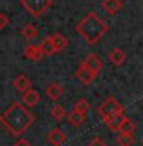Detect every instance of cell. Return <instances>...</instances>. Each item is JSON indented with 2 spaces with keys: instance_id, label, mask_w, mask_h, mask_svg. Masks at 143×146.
Wrapping results in <instances>:
<instances>
[{
  "instance_id": "obj_17",
  "label": "cell",
  "mask_w": 143,
  "mask_h": 146,
  "mask_svg": "<svg viewBox=\"0 0 143 146\" xmlns=\"http://www.w3.org/2000/svg\"><path fill=\"white\" fill-rule=\"evenodd\" d=\"M66 118H68V123H71L72 126H75V128H78V126H82L83 123H85V115L77 111H71L69 114H66Z\"/></svg>"
},
{
  "instance_id": "obj_23",
  "label": "cell",
  "mask_w": 143,
  "mask_h": 146,
  "mask_svg": "<svg viewBox=\"0 0 143 146\" xmlns=\"http://www.w3.org/2000/svg\"><path fill=\"white\" fill-rule=\"evenodd\" d=\"M8 25H9V19H8V15L0 13V29H5Z\"/></svg>"
},
{
  "instance_id": "obj_26",
  "label": "cell",
  "mask_w": 143,
  "mask_h": 146,
  "mask_svg": "<svg viewBox=\"0 0 143 146\" xmlns=\"http://www.w3.org/2000/svg\"><path fill=\"white\" fill-rule=\"evenodd\" d=\"M142 146H143V145H142Z\"/></svg>"
},
{
  "instance_id": "obj_2",
  "label": "cell",
  "mask_w": 143,
  "mask_h": 146,
  "mask_svg": "<svg viewBox=\"0 0 143 146\" xmlns=\"http://www.w3.org/2000/svg\"><path fill=\"white\" fill-rule=\"evenodd\" d=\"M74 29L86 43L95 45L105 37V34L109 31V26L102 17H98L94 11H91L75 25Z\"/></svg>"
},
{
  "instance_id": "obj_25",
  "label": "cell",
  "mask_w": 143,
  "mask_h": 146,
  "mask_svg": "<svg viewBox=\"0 0 143 146\" xmlns=\"http://www.w3.org/2000/svg\"><path fill=\"white\" fill-rule=\"evenodd\" d=\"M14 146H31V145H29V141L25 140V139H19V140H15Z\"/></svg>"
},
{
  "instance_id": "obj_16",
  "label": "cell",
  "mask_w": 143,
  "mask_h": 146,
  "mask_svg": "<svg viewBox=\"0 0 143 146\" xmlns=\"http://www.w3.org/2000/svg\"><path fill=\"white\" fill-rule=\"evenodd\" d=\"M20 34H22L23 38H26V40H34V38L37 37L39 31L33 23H26V25L20 29Z\"/></svg>"
},
{
  "instance_id": "obj_8",
  "label": "cell",
  "mask_w": 143,
  "mask_h": 146,
  "mask_svg": "<svg viewBox=\"0 0 143 146\" xmlns=\"http://www.w3.org/2000/svg\"><path fill=\"white\" fill-rule=\"evenodd\" d=\"M39 102H40V94L35 89H28L26 92L22 94V103L26 108H33V106L39 105Z\"/></svg>"
},
{
  "instance_id": "obj_14",
  "label": "cell",
  "mask_w": 143,
  "mask_h": 146,
  "mask_svg": "<svg viewBox=\"0 0 143 146\" xmlns=\"http://www.w3.org/2000/svg\"><path fill=\"white\" fill-rule=\"evenodd\" d=\"M125 118H126L125 114H117V115L105 117V118H103V123H105L106 126H108V128L111 129V131H118Z\"/></svg>"
},
{
  "instance_id": "obj_5",
  "label": "cell",
  "mask_w": 143,
  "mask_h": 146,
  "mask_svg": "<svg viewBox=\"0 0 143 146\" xmlns=\"http://www.w3.org/2000/svg\"><path fill=\"white\" fill-rule=\"evenodd\" d=\"M80 65L85 66V68H88V69H91V71H94V72H97V74L103 69V62H102V58L98 57L97 54H89Z\"/></svg>"
},
{
  "instance_id": "obj_18",
  "label": "cell",
  "mask_w": 143,
  "mask_h": 146,
  "mask_svg": "<svg viewBox=\"0 0 143 146\" xmlns=\"http://www.w3.org/2000/svg\"><path fill=\"white\" fill-rule=\"evenodd\" d=\"M72 109L77 111V112H80V114H83V115H86V114L89 112V109H91V105H89V102L86 100V98H78V100L74 103Z\"/></svg>"
},
{
  "instance_id": "obj_21",
  "label": "cell",
  "mask_w": 143,
  "mask_h": 146,
  "mask_svg": "<svg viewBox=\"0 0 143 146\" xmlns=\"http://www.w3.org/2000/svg\"><path fill=\"white\" fill-rule=\"evenodd\" d=\"M51 117H53L54 120H57V121L63 120V118L66 117V111H65V108H63L62 105H54L53 108H51Z\"/></svg>"
},
{
  "instance_id": "obj_10",
  "label": "cell",
  "mask_w": 143,
  "mask_h": 146,
  "mask_svg": "<svg viewBox=\"0 0 143 146\" xmlns=\"http://www.w3.org/2000/svg\"><path fill=\"white\" fill-rule=\"evenodd\" d=\"M48 143L53 145V146H62L63 143L66 141V134L62 131L60 128H55L53 129L49 134H48Z\"/></svg>"
},
{
  "instance_id": "obj_7",
  "label": "cell",
  "mask_w": 143,
  "mask_h": 146,
  "mask_svg": "<svg viewBox=\"0 0 143 146\" xmlns=\"http://www.w3.org/2000/svg\"><path fill=\"white\" fill-rule=\"evenodd\" d=\"M23 57L29 58V60H33V62L42 60L43 51L40 48V45H35V43H33V45H28L26 48H25V51H23Z\"/></svg>"
},
{
  "instance_id": "obj_12",
  "label": "cell",
  "mask_w": 143,
  "mask_h": 146,
  "mask_svg": "<svg viewBox=\"0 0 143 146\" xmlns=\"http://www.w3.org/2000/svg\"><path fill=\"white\" fill-rule=\"evenodd\" d=\"M51 40H53V45H54L55 52H63V51L68 48V45H69L66 35H63L62 33L53 34V35H51Z\"/></svg>"
},
{
  "instance_id": "obj_9",
  "label": "cell",
  "mask_w": 143,
  "mask_h": 146,
  "mask_svg": "<svg viewBox=\"0 0 143 146\" xmlns=\"http://www.w3.org/2000/svg\"><path fill=\"white\" fill-rule=\"evenodd\" d=\"M108 60H109L111 65L120 66V65H123V63L126 62V52H125V51H123L122 48H114V49L109 51Z\"/></svg>"
},
{
  "instance_id": "obj_19",
  "label": "cell",
  "mask_w": 143,
  "mask_h": 146,
  "mask_svg": "<svg viewBox=\"0 0 143 146\" xmlns=\"http://www.w3.org/2000/svg\"><path fill=\"white\" fill-rule=\"evenodd\" d=\"M136 141V137L132 134H126V132H120L117 135V145L118 146H132Z\"/></svg>"
},
{
  "instance_id": "obj_15",
  "label": "cell",
  "mask_w": 143,
  "mask_h": 146,
  "mask_svg": "<svg viewBox=\"0 0 143 146\" xmlns=\"http://www.w3.org/2000/svg\"><path fill=\"white\" fill-rule=\"evenodd\" d=\"M45 94H46L48 98H51L53 102H55L63 96V88L59 83H49L45 89Z\"/></svg>"
},
{
  "instance_id": "obj_24",
  "label": "cell",
  "mask_w": 143,
  "mask_h": 146,
  "mask_svg": "<svg viewBox=\"0 0 143 146\" xmlns=\"http://www.w3.org/2000/svg\"><path fill=\"white\" fill-rule=\"evenodd\" d=\"M88 146H108V145H106L105 141H103V140L100 139V137H95V139H94L92 141H91V143H89Z\"/></svg>"
},
{
  "instance_id": "obj_20",
  "label": "cell",
  "mask_w": 143,
  "mask_h": 146,
  "mask_svg": "<svg viewBox=\"0 0 143 146\" xmlns=\"http://www.w3.org/2000/svg\"><path fill=\"white\" fill-rule=\"evenodd\" d=\"M40 48H42V51H43V56H53V54H55L53 40H51V35H49V37H46L45 40H42Z\"/></svg>"
},
{
  "instance_id": "obj_22",
  "label": "cell",
  "mask_w": 143,
  "mask_h": 146,
  "mask_svg": "<svg viewBox=\"0 0 143 146\" xmlns=\"http://www.w3.org/2000/svg\"><path fill=\"white\" fill-rule=\"evenodd\" d=\"M136 131V121L131 120V118L126 117L125 120H123V123L120 126V129H118V132H126V134H132Z\"/></svg>"
},
{
  "instance_id": "obj_1",
  "label": "cell",
  "mask_w": 143,
  "mask_h": 146,
  "mask_svg": "<svg viewBox=\"0 0 143 146\" xmlns=\"http://www.w3.org/2000/svg\"><path fill=\"white\" fill-rule=\"evenodd\" d=\"M34 121H35L34 114L20 102L11 103L6 111H3L0 114V123H2V126L14 137L23 135L33 126Z\"/></svg>"
},
{
  "instance_id": "obj_13",
  "label": "cell",
  "mask_w": 143,
  "mask_h": 146,
  "mask_svg": "<svg viewBox=\"0 0 143 146\" xmlns=\"http://www.w3.org/2000/svg\"><path fill=\"white\" fill-rule=\"evenodd\" d=\"M102 8H103V11H105L106 14L114 15L123 8V2L122 0H103Z\"/></svg>"
},
{
  "instance_id": "obj_6",
  "label": "cell",
  "mask_w": 143,
  "mask_h": 146,
  "mask_svg": "<svg viewBox=\"0 0 143 146\" xmlns=\"http://www.w3.org/2000/svg\"><path fill=\"white\" fill-rule=\"evenodd\" d=\"M97 76H98L97 72H94V71H91V69H88V68H85V66H82V65H80V68L75 71V77H77L83 85H89V83H92L95 78H97Z\"/></svg>"
},
{
  "instance_id": "obj_4",
  "label": "cell",
  "mask_w": 143,
  "mask_h": 146,
  "mask_svg": "<svg viewBox=\"0 0 143 146\" xmlns=\"http://www.w3.org/2000/svg\"><path fill=\"white\" fill-rule=\"evenodd\" d=\"M98 114H100L102 118L117 115V114H125V106H123L117 98L108 97L100 106H98Z\"/></svg>"
},
{
  "instance_id": "obj_3",
  "label": "cell",
  "mask_w": 143,
  "mask_h": 146,
  "mask_svg": "<svg viewBox=\"0 0 143 146\" xmlns=\"http://www.w3.org/2000/svg\"><path fill=\"white\" fill-rule=\"evenodd\" d=\"M20 3L33 17L39 19L51 8L53 0H20Z\"/></svg>"
},
{
  "instance_id": "obj_11",
  "label": "cell",
  "mask_w": 143,
  "mask_h": 146,
  "mask_svg": "<svg viewBox=\"0 0 143 146\" xmlns=\"http://www.w3.org/2000/svg\"><path fill=\"white\" fill-rule=\"evenodd\" d=\"M13 85H14V88L17 89L20 94L26 92V91L31 89V86H33V83H31V80H29V77L25 76V74H19V76L14 78Z\"/></svg>"
}]
</instances>
